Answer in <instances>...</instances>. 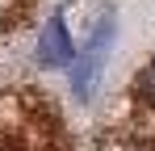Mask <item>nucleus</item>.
I'll use <instances>...</instances> for the list:
<instances>
[{"label":"nucleus","instance_id":"nucleus-1","mask_svg":"<svg viewBox=\"0 0 155 151\" xmlns=\"http://www.w3.org/2000/svg\"><path fill=\"white\" fill-rule=\"evenodd\" d=\"M109 46H113V17H105V21L97 25V34L88 38V46L80 50L76 76H71V84H76V92H80V97H88V92L97 88V76H101V67H105V55H109Z\"/></svg>","mask_w":155,"mask_h":151},{"label":"nucleus","instance_id":"nucleus-2","mask_svg":"<svg viewBox=\"0 0 155 151\" xmlns=\"http://www.w3.org/2000/svg\"><path fill=\"white\" fill-rule=\"evenodd\" d=\"M71 59H76V42H71L63 17L54 13L51 21H46V29H42V38H38V63H46V67H67Z\"/></svg>","mask_w":155,"mask_h":151},{"label":"nucleus","instance_id":"nucleus-3","mask_svg":"<svg viewBox=\"0 0 155 151\" xmlns=\"http://www.w3.org/2000/svg\"><path fill=\"white\" fill-rule=\"evenodd\" d=\"M147 92H151V97H155V67H151V72H147Z\"/></svg>","mask_w":155,"mask_h":151}]
</instances>
